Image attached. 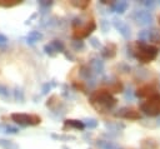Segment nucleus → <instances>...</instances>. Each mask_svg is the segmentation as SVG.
Returning a JSON list of instances; mask_svg holds the SVG:
<instances>
[{"label": "nucleus", "instance_id": "obj_1", "mask_svg": "<svg viewBox=\"0 0 160 149\" xmlns=\"http://www.w3.org/2000/svg\"><path fill=\"white\" fill-rule=\"evenodd\" d=\"M89 101L96 110H99L101 113H105V111L112 109L118 103L116 98L112 94H110L106 89H99V90H95L94 93H91L89 96Z\"/></svg>", "mask_w": 160, "mask_h": 149}, {"label": "nucleus", "instance_id": "obj_2", "mask_svg": "<svg viewBox=\"0 0 160 149\" xmlns=\"http://www.w3.org/2000/svg\"><path fill=\"white\" fill-rule=\"evenodd\" d=\"M159 49L154 45H149L142 41H138L132 49V56H135L140 63L146 64L156 59Z\"/></svg>", "mask_w": 160, "mask_h": 149}, {"label": "nucleus", "instance_id": "obj_3", "mask_svg": "<svg viewBox=\"0 0 160 149\" xmlns=\"http://www.w3.org/2000/svg\"><path fill=\"white\" fill-rule=\"evenodd\" d=\"M140 110L146 116H160V94L156 93L140 103Z\"/></svg>", "mask_w": 160, "mask_h": 149}, {"label": "nucleus", "instance_id": "obj_4", "mask_svg": "<svg viewBox=\"0 0 160 149\" xmlns=\"http://www.w3.org/2000/svg\"><path fill=\"white\" fill-rule=\"evenodd\" d=\"M11 120L19 124L20 126H34L41 123V118L36 114H25V113H14L11 114Z\"/></svg>", "mask_w": 160, "mask_h": 149}, {"label": "nucleus", "instance_id": "obj_5", "mask_svg": "<svg viewBox=\"0 0 160 149\" xmlns=\"http://www.w3.org/2000/svg\"><path fill=\"white\" fill-rule=\"evenodd\" d=\"M95 29H96V23L92 19H90L85 24L74 29V39L75 40H82V39L88 38Z\"/></svg>", "mask_w": 160, "mask_h": 149}, {"label": "nucleus", "instance_id": "obj_6", "mask_svg": "<svg viewBox=\"0 0 160 149\" xmlns=\"http://www.w3.org/2000/svg\"><path fill=\"white\" fill-rule=\"evenodd\" d=\"M131 18L134 19V21L141 26H148L152 24V15L150 14V11L148 10H136L134 11V14L131 15Z\"/></svg>", "mask_w": 160, "mask_h": 149}, {"label": "nucleus", "instance_id": "obj_7", "mask_svg": "<svg viewBox=\"0 0 160 149\" xmlns=\"http://www.w3.org/2000/svg\"><path fill=\"white\" fill-rule=\"evenodd\" d=\"M101 83L108 86L106 90H108L110 94H111V93H121V91L124 90V86H122L121 81L118 80V79L114 78V76H105V78L101 80Z\"/></svg>", "mask_w": 160, "mask_h": 149}, {"label": "nucleus", "instance_id": "obj_8", "mask_svg": "<svg viewBox=\"0 0 160 149\" xmlns=\"http://www.w3.org/2000/svg\"><path fill=\"white\" fill-rule=\"evenodd\" d=\"M115 116L118 118H122V119H130V120H139L140 119V113L132 108L129 106H122L120 108L115 114Z\"/></svg>", "mask_w": 160, "mask_h": 149}, {"label": "nucleus", "instance_id": "obj_9", "mask_svg": "<svg viewBox=\"0 0 160 149\" xmlns=\"http://www.w3.org/2000/svg\"><path fill=\"white\" fill-rule=\"evenodd\" d=\"M112 26L121 34V36L124 39H130V36H131V29H130V26L124 20H120L118 18H114L112 19Z\"/></svg>", "mask_w": 160, "mask_h": 149}, {"label": "nucleus", "instance_id": "obj_10", "mask_svg": "<svg viewBox=\"0 0 160 149\" xmlns=\"http://www.w3.org/2000/svg\"><path fill=\"white\" fill-rule=\"evenodd\" d=\"M156 88L155 85L152 84H146L141 88H139L136 91H135V98H149L154 94H156Z\"/></svg>", "mask_w": 160, "mask_h": 149}, {"label": "nucleus", "instance_id": "obj_11", "mask_svg": "<svg viewBox=\"0 0 160 149\" xmlns=\"http://www.w3.org/2000/svg\"><path fill=\"white\" fill-rule=\"evenodd\" d=\"M116 51H118L116 45H115L114 43H108L105 46L101 48L100 54H101V56H102L104 59H112V58L116 55Z\"/></svg>", "mask_w": 160, "mask_h": 149}, {"label": "nucleus", "instance_id": "obj_12", "mask_svg": "<svg viewBox=\"0 0 160 149\" xmlns=\"http://www.w3.org/2000/svg\"><path fill=\"white\" fill-rule=\"evenodd\" d=\"M129 8V3L125 0L121 1H112L110 3V11L109 13H118V14H124Z\"/></svg>", "mask_w": 160, "mask_h": 149}, {"label": "nucleus", "instance_id": "obj_13", "mask_svg": "<svg viewBox=\"0 0 160 149\" xmlns=\"http://www.w3.org/2000/svg\"><path fill=\"white\" fill-rule=\"evenodd\" d=\"M90 69L92 70V73L95 75H99V74H102L104 70H105V65H104V61L99 58H92L90 60Z\"/></svg>", "mask_w": 160, "mask_h": 149}, {"label": "nucleus", "instance_id": "obj_14", "mask_svg": "<svg viewBox=\"0 0 160 149\" xmlns=\"http://www.w3.org/2000/svg\"><path fill=\"white\" fill-rule=\"evenodd\" d=\"M79 75H80V78L84 79L85 81H88V80H90V79H92V78L96 76V75L92 73V70L90 69L89 65H81L80 69H79Z\"/></svg>", "mask_w": 160, "mask_h": 149}, {"label": "nucleus", "instance_id": "obj_15", "mask_svg": "<svg viewBox=\"0 0 160 149\" xmlns=\"http://www.w3.org/2000/svg\"><path fill=\"white\" fill-rule=\"evenodd\" d=\"M96 146L99 148V149H121L118 144H115L114 141H110V140H102V139H100V140H96Z\"/></svg>", "mask_w": 160, "mask_h": 149}, {"label": "nucleus", "instance_id": "obj_16", "mask_svg": "<svg viewBox=\"0 0 160 149\" xmlns=\"http://www.w3.org/2000/svg\"><path fill=\"white\" fill-rule=\"evenodd\" d=\"M41 39H42V33H41V31H36V30L30 31V33L28 34V36L25 38L26 43H28V44H30V45L35 44L36 41L41 40Z\"/></svg>", "mask_w": 160, "mask_h": 149}, {"label": "nucleus", "instance_id": "obj_17", "mask_svg": "<svg viewBox=\"0 0 160 149\" xmlns=\"http://www.w3.org/2000/svg\"><path fill=\"white\" fill-rule=\"evenodd\" d=\"M74 128V129H79V130H82L85 126H84V123L82 120H76V119H68L64 121V129L66 128Z\"/></svg>", "mask_w": 160, "mask_h": 149}, {"label": "nucleus", "instance_id": "obj_18", "mask_svg": "<svg viewBox=\"0 0 160 149\" xmlns=\"http://www.w3.org/2000/svg\"><path fill=\"white\" fill-rule=\"evenodd\" d=\"M105 128L109 130V131H120L122 129H125V124L124 123H119V121H109V123H105Z\"/></svg>", "mask_w": 160, "mask_h": 149}, {"label": "nucleus", "instance_id": "obj_19", "mask_svg": "<svg viewBox=\"0 0 160 149\" xmlns=\"http://www.w3.org/2000/svg\"><path fill=\"white\" fill-rule=\"evenodd\" d=\"M50 46L54 49V51L58 54V53H64L65 51V45L61 40L59 39H54L51 43H50Z\"/></svg>", "mask_w": 160, "mask_h": 149}, {"label": "nucleus", "instance_id": "obj_20", "mask_svg": "<svg viewBox=\"0 0 160 149\" xmlns=\"http://www.w3.org/2000/svg\"><path fill=\"white\" fill-rule=\"evenodd\" d=\"M122 93H124V99H125L126 101H132V100L135 99V91L132 90L131 85H128V86L122 90Z\"/></svg>", "mask_w": 160, "mask_h": 149}, {"label": "nucleus", "instance_id": "obj_21", "mask_svg": "<svg viewBox=\"0 0 160 149\" xmlns=\"http://www.w3.org/2000/svg\"><path fill=\"white\" fill-rule=\"evenodd\" d=\"M12 95H14V99L16 101H19V103H24L25 101V94H24V91H22L21 88L16 86L14 89V91H12Z\"/></svg>", "mask_w": 160, "mask_h": 149}, {"label": "nucleus", "instance_id": "obj_22", "mask_svg": "<svg viewBox=\"0 0 160 149\" xmlns=\"http://www.w3.org/2000/svg\"><path fill=\"white\" fill-rule=\"evenodd\" d=\"M0 133H6V134H16L19 133V129L12 125H6V124H0Z\"/></svg>", "mask_w": 160, "mask_h": 149}, {"label": "nucleus", "instance_id": "obj_23", "mask_svg": "<svg viewBox=\"0 0 160 149\" xmlns=\"http://www.w3.org/2000/svg\"><path fill=\"white\" fill-rule=\"evenodd\" d=\"M0 146L2 149H19V145L16 143L6 139H0Z\"/></svg>", "mask_w": 160, "mask_h": 149}, {"label": "nucleus", "instance_id": "obj_24", "mask_svg": "<svg viewBox=\"0 0 160 149\" xmlns=\"http://www.w3.org/2000/svg\"><path fill=\"white\" fill-rule=\"evenodd\" d=\"M140 145L142 149H156L158 148V144L152 139H144V140H141Z\"/></svg>", "mask_w": 160, "mask_h": 149}, {"label": "nucleus", "instance_id": "obj_25", "mask_svg": "<svg viewBox=\"0 0 160 149\" xmlns=\"http://www.w3.org/2000/svg\"><path fill=\"white\" fill-rule=\"evenodd\" d=\"M82 123H84V126L89 128V129H95L98 126V124H99L98 120L94 119V118H86V119L82 120Z\"/></svg>", "mask_w": 160, "mask_h": 149}, {"label": "nucleus", "instance_id": "obj_26", "mask_svg": "<svg viewBox=\"0 0 160 149\" xmlns=\"http://www.w3.org/2000/svg\"><path fill=\"white\" fill-rule=\"evenodd\" d=\"M70 4H71L72 6H75V8H78V9H86V8L89 6L90 1H88V0H81V1L72 0V1H70Z\"/></svg>", "mask_w": 160, "mask_h": 149}, {"label": "nucleus", "instance_id": "obj_27", "mask_svg": "<svg viewBox=\"0 0 160 149\" xmlns=\"http://www.w3.org/2000/svg\"><path fill=\"white\" fill-rule=\"evenodd\" d=\"M58 84L52 80V81H48V83H45L44 85H42V88H41V95H45V94H48L54 86H56Z\"/></svg>", "mask_w": 160, "mask_h": 149}, {"label": "nucleus", "instance_id": "obj_28", "mask_svg": "<svg viewBox=\"0 0 160 149\" xmlns=\"http://www.w3.org/2000/svg\"><path fill=\"white\" fill-rule=\"evenodd\" d=\"M19 4H21V1H19V0H1L0 1L1 8H12V6H16Z\"/></svg>", "mask_w": 160, "mask_h": 149}, {"label": "nucleus", "instance_id": "obj_29", "mask_svg": "<svg viewBox=\"0 0 160 149\" xmlns=\"http://www.w3.org/2000/svg\"><path fill=\"white\" fill-rule=\"evenodd\" d=\"M138 38L140 41L145 43V41H150V30H141L138 34Z\"/></svg>", "mask_w": 160, "mask_h": 149}, {"label": "nucleus", "instance_id": "obj_30", "mask_svg": "<svg viewBox=\"0 0 160 149\" xmlns=\"http://www.w3.org/2000/svg\"><path fill=\"white\" fill-rule=\"evenodd\" d=\"M71 46H72V49L76 50V51H81V50L85 49V44H84L82 40H75V39H74V40L71 41Z\"/></svg>", "mask_w": 160, "mask_h": 149}, {"label": "nucleus", "instance_id": "obj_31", "mask_svg": "<svg viewBox=\"0 0 160 149\" xmlns=\"http://www.w3.org/2000/svg\"><path fill=\"white\" fill-rule=\"evenodd\" d=\"M10 95H11V93H10L9 88L2 85V84H0V96L8 100V99H10Z\"/></svg>", "mask_w": 160, "mask_h": 149}, {"label": "nucleus", "instance_id": "obj_32", "mask_svg": "<svg viewBox=\"0 0 160 149\" xmlns=\"http://www.w3.org/2000/svg\"><path fill=\"white\" fill-rule=\"evenodd\" d=\"M51 138L55 140H75V136L72 135H64V134H51Z\"/></svg>", "mask_w": 160, "mask_h": 149}, {"label": "nucleus", "instance_id": "obj_33", "mask_svg": "<svg viewBox=\"0 0 160 149\" xmlns=\"http://www.w3.org/2000/svg\"><path fill=\"white\" fill-rule=\"evenodd\" d=\"M52 5H54V1H51V0H40L39 1V6L42 10H49V8H51Z\"/></svg>", "mask_w": 160, "mask_h": 149}, {"label": "nucleus", "instance_id": "obj_34", "mask_svg": "<svg viewBox=\"0 0 160 149\" xmlns=\"http://www.w3.org/2000/svg\"><path fill=\"white\" fill-rule=\"evenodd\" d=\"M89 43H90V45H91L94 49H100V48H101V43H100V40H99L98 38H95V36L89 38Z\"/></svg>", "mask_w": 160, "mask_h": 149}, {"label": "nucleus", "instance_id": "obj_35", "mask_svg": "<svg viewBox=\"0 0 160 149\" xmlns=\"http://www.w3.org/2000/svg\"><path fill=\"white\" fill-rule=\"evenodd\" d=\"M44 51H45V54H46V55H49V56H51V58L56 56V53H55V51H54V49L50 46V44L44 45Z\"/></svg>", "mask_w": 160, "mask_h": 149}, {"label": "nucleus", "instance_id": "obj_36", "mask_svg": "<svg viewBox=\"0 0 160 149\" xmlns=\"http://www.w3.org/2000/svg\"><path fill=\"white\" fill-rule=\"evenodd\" d=\"M100 28H101L102 33H108L109 29H110V24H109V21L105 20V19H102V20L100 21Z\"/></svg>", "mask_w": 160, "mask_h": 149}, {"label": "nucleus", "instance_id": "obj_37", "mask_svg": "<svg viewBox=\"0 0 160 149\" xmlns=\"http://www.w3.org/2000/svg\"><path fill=\"white\" fill-rule=\"evenodd\" d=\"M71 25H72L74 29H76V28H79L80 25H82V20H81V18H80V16L74 18L72 21H71Z\"/></svg>", "mask_w": 160, "mask_h": 149}, {"label": "nucleus", "instance_id": "obj_38", "mask_svg": "<svg viewBox=\"0 0 160 149\" xmlns=\"http://www.w3.org/2000/svg\"><path fill=\"white\" fill-rule=\"evenodd\" d=\"M141 4H142L145 8H148V9H152V8L156 5V3H155L154 0H144V1H141Z\"/></svg>", "mask_w": 160, "mask_h": 149}, {"label": "nucleus", "instance_id": "obj_39", "mask_svg": "<svg viewBox=\"0 0 160 149\" xmlns=\"http://www.w3.org/2000/svg\"><path fill=\"white\" fill-rule=\"evenodd\" d=\"M98 84V79H96V76L95 78H92V79H90V80H88L86 81V85L89 86V88H94L95 85Z\"/></svg>", "mask_w": 160, "mask_h": 149}, {"label": "nucleus", "instance_id": "obj_40", "mask_svg": "<svg viewBox=\"0 0 160 149\" xmlns=\"http://www.w3.org/2000/svg\"><path fill=\"white\" fill-rule=\"evenodd\" d=\"M8 43V38L4 34H0V45H4Z\"/></svg>", "mask_w": 160, "mask_h": 149}, {"label": "nucleus", "instance_id": "obj_41", "mask_svg": "<svg viewBox=\"0 0 160 149\" xmlns=\"http://www.w3.org/2000/svg\"><path fill=\"white\" fill-rule=\"evenodd\" d=\"M119 66L122 68V73H129V71H130V66H128V65H125V64H120ZM119 66H118V68H119Z\"/></svg>", "mask_w": 160, "mask_h": 149}, {"label": "nucleus", "instance_id": "obj_42", "mask_svg": "<svg viewBox=\"0 0 160 149\" xmlns=\"http://www.w3.org/2000/svg\"><path fill=\"white\" fill-rule=\"evenodd\" d=\"M64 55H65V58L68 59V60H74V56H72V54L71 53H69V51H64Z\"/></svg>", "mask_w": 160, "mask_h": 149}, {"label": "nucleus", "instance_id": "obj_43", "mask_svg": "<svg viewBox=\"0 0 160 149\" xmlns=\"http://www.w3.org/2000/svg\"><path fill=\"white\" fill-rule=\"evenodd\" d=\"M36 16H38V13H35V14H32V15H31V16H30V18H29V19H28L26 21H25V24H26V25H29V24L31 23V20H32V19H35Z\"/></svg>", "mask_w": 160, "mask_h": 149}, {"label": "nucleus", "instance_id": "obj_44", "mask_svg": "<svg viewBox=\"0 0 160 149\" xmlns=\"http://www.w3.org/2000/svg\"><path fill=\"white\" fill-rule=\"evenodd\" d=\"M156 124L160 125V116H158V119H156Z\"/></svg>", "mask_w": 160, "mask_h": 149}, {"label": "nucleus", "instance_id": "obj_45", "mask_svg": "<svg viewBox=\"0 0 160 149\" xmlns=\"http://www.w3.org/2000/svg\"><path fill=\"white\" fill-rule=\"evenodd\" d=\"M61 149H70V148H68L66 145H62V146H61Z\"/></svg>", "mask_w": 160, "mask_h": 149}, {"label": "nucleus", "instance_id": "obj_46", "mask_svg": "<svg viewBox=\"0 0 160 149\" xmlns=\"http://www.w3.org/2000/svg\"><path fill=\"white\" fill-rule=\"evenodd\" d=\"M158 20H159V24H160V14H159V16H158Z\"/></svg>", "mask_w": 160, "mask_h": 149}, {"label": "nucleus", "instance_id": "obj_47", "mask_svg": "<svg viewBox=\"0 0 160 149\" xmlns=\"http://www.w3.org/2000/svg\"><path fill=\"white\" fill-rule=\"evenodd\" d=\"M159 3H160V1H159Z\"/></svg>", "mask_w": 160, "mask_h": 149}]
</instances>
